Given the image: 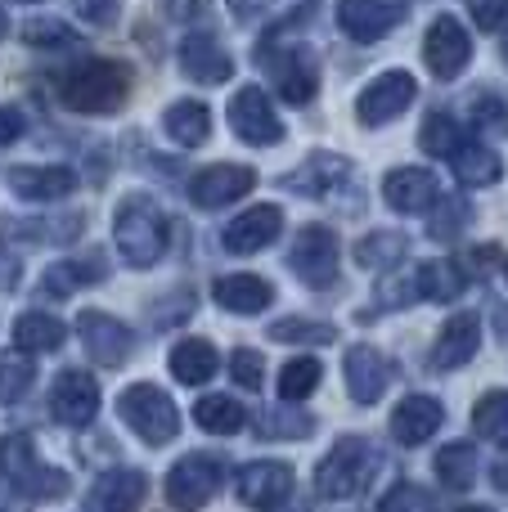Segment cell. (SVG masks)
Returning <instances> with one entry per match:
<instances>
[{
  "label": "cell",
  "mask_w": 508,
  "mask_h": 512,
  "mask_svg": "<svg viewBox=\"0 0 508 512\" xmlns=\"http://www.w3.org/2000/svg\"><path fill=\"white\" fill-rule=\"evenodd\" d=\"M383 198L396 207V212L414 216V212H423V207H432L437 180H432L428 167H396L383 176Z\"/></svg>",
  "instance_id": "25"
},
{
  "label": "cell",
  "mask_w": 508,
  "mask_h": 512,
  "mask_svg": "<svg viewBox=\"0 0 508 512\" xmlns=\"http://www.w3.org/2000/svg\"><path fill=\"white\" fill-rule=\"evenodd\" d=\"M117 414H122V423L131 427L144 445H171L180 436L176 400L162 387H153V382H131V387L122 391V400H117Z\"/></svg>",
  "instance_id": "3"
},
{
  "label": "cell",
  "mask_w": 508,
  "mask_h": 512,
  "mask_svg": "<svg viewBox=\"0 0 508 512\" xmlns=\"http://www.w3.org/2000/svg\"><path fill=\"white\" fill-rule=\"evenodd\" d=\"M0 472H5L18 490H32L36 499H63L68 495V472L45 468L32 450V436H23V432L0 441Z\"/></svg>",
  "instance_id": "6"
},
{
  "label": "cell",
  "mask_w": 508,
  "mask_h": 512,
  "mask_svg": "<svg viewBox=\"0 0 508 512\" xmlns=\"http://www.w3.org/2000/svg\"><path fill=\"white\" fill-rule=\"evenodd\" d=\"M324 369L315 355H297V360H288L284 369H279V400H306L315 396V387H320Z\"/></svg>",
  "instance_id": "37"
},
{
  "label": "cell",
  "mask_w": 508,
  "mask_h": 512,
  "mask_svg": "<svg viewBox=\"0 0 508 512\" xmlns=\"http://www.w3.org/2000/svg\"><path fill=\"white\" fill-rule=\"evenodd\" d=\"M432 239H459V230L468 225V207L459 198H441V207L432 212Z\"/></svg>",
  "instance_id": "43"
},
{
  "label": "cell",
  "mask_w": 508,
  "mask_h": 512,
  "mask_svg": "<svg viewBox=\"0 0 508 512\" xmlns=\"http://www.w3.org/2000/svg\"><path fill=\"white\" fill-rule=\"evenodd\" d=\"M5 32H9V18H5V9H0V41H5Z\"/></svg>",
  "instance_id": "52"
},
{
  "label": "cell",
  "mask_w": 508,
  "mask_h": 512,
  "mask_svg": "<svg viewBox=\"0 0 508 512\" xmlns=\"http://www.w3.org/2000/svg\"><path fill=\"white\" fill-rule=\"evenodd\" d=\"M23 41L27 45H50V50H72V45L81 41L77 32H72L68 23H59V18H32V23L23 27Z\"/></svg>",
  "instance_id": "42"
},
{
  "label": "cell",
  "mask_w": 508,
  "mask_h": 512,
  "mask_svg": "<svg viewBox=\"0 0 508 512\" xmlns=\"http://www.w3.org/2000/svg\"><path fill=\"white\" fill-rule=\"evenodd\" d=\"M18 135H23V113H18V108H0V149L14 144Z\"/></svg>",
  "instance_id": "48"
},
{
  "label": "cell",
  "mask_w": 508,
  "mask_h": 512,
  "mask_svg": "<svg viewBox=\"0 0 508 512\" xmlns=\"http://www.w3.org/2000/svg\"><path fill=\"white\" fill-rule=\"evenodd\" d=\"M162 131H167V140H176L180 149H198V144H207V135H212V113H207L203 99H180V104H171L167 113H162Z\"/></svg>",
  "instance_id": "28"
},
{
  "label": "cell",
  "mask_w": 508,
  "mask_h": 512,
  "mask_svg": "<svg viewBox=\"0 0 508 512\" xmlns=\"http://www.w3.org/2000/svg\"><path fill=\"white\" fill-rule=\"evenodd\" d=\"M180 72H185L189 81H198V86H221V81L234 77V59L216 36L194 32L180 41Z\"/></svg>",
  "instance_id": "17"
},
{
  "label": "cell",
  "mask_w": 508,
  "mask_h": 512,
  "mask_svg": "<svg viewBox=\"0 0 508 512\" xmlns=\"http://www.w3.org/2000/svg\"><path fill=\"white\" fill-rule=\"evenodd\" d=\"M473 427L482 441L508 445V391H486L473 405Z\"/></svg>",
  "instance_id": "38"
},
{
  "label": "cell",
  "mask_w": 508,
  "mask_h": 512,
  "mask_svg": "<svg viewBox=\"0 0 508 512\" xmlns=\"http://www.w3.org/2000/svg\"><path fill=\"white\" fill-rule=\"evenodd\" d=\"M144 495H149V477L135 468H113L95 481L86 499V512H140Z\"/></svg>",
  "instance_id": "21"
},
{
  "label": "cell",
  "mask_w": 508,
  "mask_h": 512,
  "mask_svg": "<svg viewBox=\"0 0 508 512\" xmlns=\"http://www.w3.org/2000/svg\"><path fill=\"white\" fill-rule=\"evenodd\" d=\"M437 481L446 490H468L477 481V450L464 441L446 445V450L437 454Z\"/></svg>",
  "instance_id": "35"
},
{
  "label": "cell",
  "mask_w": 508,
  "mask_h": 512,
  "mask_svg": "<svg viewBox=\"0 0 508 512\" xmlns=\"http://www.w3.org/2000/svg\"><path fill=\"white\" fill-rule=\"evenodd\" d=\"M293 490V468L288 463H275V459H261V463H248L239 472V499L257 512H270L279 508Z\"/></svg>",
  "instance_id": "18"
},
{
  "label": "cell",
  "mask_w": 508,
  "mask_h": 512,
  "mask_svg": "<svg viewBox=\"0 0 508 512\" xmlns=\"http://www.w3.org/2000/svg\"><path fill=\"white\" fill-rule=\"evenodd\" d=\"M347 171H351L347 158H338V153H311L302 167L284 176V189H293V194L324 198V194H333V189L347 180Z\"/></svg>",
  "instance_id": "26"
},
{
  "label": "cell",
  "mask_w": 508,
  "mask_h": 512,
  "mask_svg": "<svg viewBox=\"0 0 508 512\" xmlns=\"http://www.w3.org/2000/svg\"><path fill=\"white\" fill-rule=\"evenodd\" d=\"M459 288H464V274L450 261H423L414 270V297L423 301H455Z\"/></svg>",
  "instance_id": "32"
},
{
  "label": "cell",
  "mask_w": 508,
  "mask_h": 512,
  "mask_svg": "<svg viewBox=\"0 0 508 512\" xmlns=\"http://www.w3.org/2000/svg\"><path fill=\"white\" fill-rule=\"evenodd\" d=\"M230 373H234V382H239V387L257 391L261 382H266V360H261L252 346H239V351L230 355Z\"/></svg>",
  "instance_id": "44"
},
{
  "label": "cell",
  "mask_w": 508,
  "mask_h": 512,
  "mask_svg": "<svg viewBox=\"0 0 508 512\" xmlns=\"http://www.w3.org/2000/svg\"><path fill=\"white\" fill-rule=\"evenodd\" d=\"M72 9H77L86 23L95 27H108L117 18V9H122V0H72Z\"/></svg>",
  "instance_id": "47"
},
{
  "label": "cell",
  "mask_w": 508,
  "mask_h": 512,
  "mask_svg": "<svg viewBox=\"0 0 508 512\" xmlns=\"http://www.w3.org/2000/svg\"><path fill=\"white\" fill-rule=\"evenodd\" d=\"M0 234H18V243H72L81 234V216H63V221H0Z\"/></svg>",
  "instance_id": "34"
},
{
  "label": "cell",
  "mask_w": 508,
  "mask_h": 512,
  "mask_svg": "<svg viewBox=\"0 0 508 512\" xmlns=\"http://www.w3.org/2000/svg\"><path fill=\"white\" fill-rule=\"evenodd\" d=\"M230 126L252 149H270V144L284 140V122H279L275 104H270V95L261 86H243L230 99Z\"/></svg>",
  "instance_id": "11"
},
{
  "label": "cell",
  "mask_w": 508,
  "mask_h": 512,
  "mask_svg": "<svg viewBox=\"0 0 508 512\" xmlns=\"http://www.w3.org/2000/svg\"><path fill=\"white\" fill-rule=\"evenodd\" d=\"M279 230H284V212H279L275 203H261V207H248L243 216H234V221L225 225L221 243H225V252H234V256H252V252H266L270 243L279 239Z\"/></svg>",
  "instance_id": "16"
},
{
  "label": "cell",
  "mask_w": 508,
  "mask_h": 512,
  "mask_svg": "<svg viewBox=\"0 0 508 512\" xmlns=\"http://www.w3.org/2000/svg\"><path fill=\"white\" fill-rule=\"evenodd\" d=\"M104 279V265L99 261H59V265H50L45 270V279H41V292L45 297H72L77 288H86V283H99Z\"/></svg>",
  "instance_id": "33"
},
{
  "label": "cell",
  "mask_w": 508,
  "mask_h": 512,
  "mask_svg": "<svg viewBox=\"0 0 508 512\" xmlns=\"http://www.w3.org/2000/svg\"><path fill=\"white\" fill-rule=\"evenodd\" d=\"M113 243L131 270H149L167 252V216L149 194H131L113 212Z\"/></svg>",
  "instance_id": "2"
},
{
  "label": "cell",
  "mask_w": 508,
  "mask_h": 512,
  "mask_svg": "<svg viewBox=\"0 0 508 512\" xmlns=\"http://www.w3.org/2000/svg\"><path fill=\"white\" fill-rule=\"evenodd\" d=\"M342 373H347V396L356 405H378L392 387V360H387L378 346H351L347 360H342Z\"/></svg>",
  "instance_id": "15"
},
{
  "label": "cell",
  "mask_w": 508,
  "mask_h": 512,
  "mask_svg": "<svg viewBox=\"0 0 508 512\" xmlns=\"http://www.w3.org/2000/svg\"><path fill=\"white\" fill-rule=\"evenodd\" d=\"M257 432L270 436V441H275V436H293V441H297V436H311L315 432V418H306V414H279V409H275V414L261 418Z\"/></svg>",
  "instance_id": "45"
},
{
  "label": "cell",
  "mask_w": 508,
  "mask_h": 512,
  "mask_svg": "<svg viewBox=\"0 0 508 512\" xmlns=\"http://www.w3.org/2000/svg\"><path fill=\"white\" fill-rule=\"evenodd\" d=\"M257 189V171L239 167V162H216V167H203L194 180H189V203L203 207V212H216L225 203H239L243 194Z\"/></svg>",
  "instance_id": "13"
},
{
  "label": "cell",
  "mask_w": 508,
  "mask_h": 512,
  "mask_svg": "<svg viewBox=\"0 0 508 512\" xmlns=\"http://www.w3.org/2000/svg\"><path fill=\"white\" fill-rule=\"evenodd\" d=\"M23 5H36V0H23Z\"/></svg>",
  "instance_id": "54"
},
{
  "label": "cell",
  "mask_w": 508,
  "mask_h": 512,
  "mask_svg": "<svg viewBox=\"0 0 508 512\" xmlns=\"http://www.w3.org/2000/svg\"><path fill=\"white\" fill-rule=\"evenodd\" d=\"M77 333H81L86 355L95 364H104V369H122V364L131 360V351H135V333L117 315H108V310H81Z\"/></svg>",
  "instance_id": "9"
},
{
  "label": "cell",
  "mask_w": 508,
  "mask_h": 512,
  "mask_svg": "<svg viewBox=\"0 0 508 512\" xmlns=\"http://www.w3.org/2000/svg\"><path fill=\"white\" fill-rule=\"evenodd\" d=\"M194 423L212 436H234L248 427V414H243V405L230 396H203L194 405Z\"/></svg>",
  "instance_id": "31"
},
{
  "label": "cell",
  "mask_w": 508,
  "mask_h": 512,
  "mask_svg": "<svg viewBox=\"0 0 508 512\" xmlns=\"http://www.w3.org/2000/svg\"><path fill=\"white\" fill-rule=\"evenodd\" d=\"M401 256H405V234H396V230H378L356 243V261L365 265V270H387V265H396Z\"/></svg>",
  "instance_id": "39"
},
{
  "label": "cell",
  "mask_w": 508,
  "mask_h": 512,
  "mask_svg": "<svg viewBox=\"0 0 508 512\" xmlns=\"http://www.w3.org/2000/svg\"><path fill=\"white\" fill-rule=\"evenodd\" d=\"M261 68H270V81L288 104H311L315 86H320V63L306 45H279V50L261 45Z\"/></svg>",
  "instance_id": "7"
},
{
  "label": "cell",
  "mask_w": 508,
  "mask_h": 512,
  "mask_svg": "<svg viewBox=\"0 0 508 512\" xmlns=\"http://www.w3.org/2000/svg\"><path fill=\"white\" fill-rule=\"evenodd\" d=\"M468 14L477 27L500 32V27H508V0H468Z\"/></svg>",
  "instance_id": "46"
},
{
  "label": "cell",
  "mask_w": 508,
  "mask_h": 512,
  "mask_svg": "<svg viewBox=\"0 0 508 512\" xmlns=\"http://www.w3.org/2000/svg\"><path fill=\"white\" fill-rule=\"evenodd\" d=\"M491 481H495V486H500V490H508V454H504V459L491 468Z\"/></svg>",
  "instance_id": "51"
},
{
  "label": "cell",
  "mask_w": 508,
  "mask_h": 512,
  "mask_svg": "<svg viewBox=\"0 0 508 512\" xmlns=\"http://www.w3.org/2000/svg\"><path fill=\"white\" fill-rule=\"evenodd\" d=\"M464 512H491V508H464Z\"/></svg>",
  "instance_id": "53"
},
{
  "label": "cell",
  "mask_w": 508,
  "mask_h": 512,
  "mask_svg": "<svg viewBox=\"0 0 508 512\" xmlns=\"http://www.w3.org/2000/svg\"><path fill=\"white\" fill-rule=\"evenodd\" d=\"M14 342L23 346L27 355H45L68 342V328H63V319H54L50 310H23V315L14 319Z\"/></svg>",
  "instance_id": "29"
},
{
  "label": "cell",
  "mask_w": 508,
  "mask_h": 512,
  "mask_svg": "<svg viewBox=\"0 0 508 512\" xmlns=\"http://www.w3.org/2000/svg\"><path fill=\"white\" fill-rule=\"evenodd\" d=\"M441 423H446V409H441L437 396H405L401 405L392 409V436L401 445H423L432 441V436L441 432Z\"/></svg>",
  "instance_id": "23"
},
{
  "label": "cell",
  "mask_w": 508,
  "mask_h": 512,
  "mask_svg": "<svg viewBox=\"0 0 508 512\" xmlns=\"http://www.w3.org/2000/svg\"><path fill=\"white\" fill-rule=\"evenodd\" d=\"M423 63H428V72L441 81H455L459 72L473 63V36L464 32L459 18H450V14L432 18L428 36H423Z\"/></svg>",
  "instance_id": "10"
},
{
  "label": "cell",
  "mask_w": 508,
  "mask_h": 512,
  "mask_svg": "<svg viewBox=\"0 0 508 512\" xmlns=\"http://www.w3.org/2000/svg\"><path fill=\"white\" fill-rule=\"evenodd\" d=\"M18 283H23V265H18V256L0 252V292H14Z\"/></svg>",
  "instance_id": "49"
},
{
  "label": "cell",
  "mask_w": 508,
  "mask_h": 512,
  "mask_svg": "<svg viewBox=\"0 0 508 512\" xmlns=\"http://www.w3.org/2000/svg\"><path fill=\"white\" fill-rule=\"evenodd\" d=\"M396 23H401V5H387V0H338V27L360 45L383 41Z\"/></svg>",
  "instance_id": "19"
},
{
  "label": "cell",
  "mask_w": 508,
  "mask_h": 512,
  "mask_svg": "<svg viewBox=\"0 0 508 512\" xmlns=\"http://www.w3.org/2000/svg\"><path fill=\"white\" fill-rule=\"evenodd\" d=\"M477 346H482V319L473 310H459V315H450L441 324L437 346H432V364L437 369H464L477 355Z\"/></svg>",
  "instance_id": "22"
},
{
  "label": "cell",
  "mask_w": 508,
  "mask_h": 512,
  "mask_svg": "<svg viewBox=\"0 0 508 512\" xmlns=\"http://www.w3.org/2000/svg\"><path fill=\"white\" fill-rule=\"evenodd\" d=\"M212 297L221 310L230 315H261V310L275 301V288H270L261 274H221L212 283Z\"/></svg>",
  "instance_id": "24"
},
{
  "label": "cell",
  "mask_w": 508,
  "mask_h": 512,
  "mask_svg": "<svg viewBox=\"0 0 508 512\" xmlns=\"http://www.w3.org/2000/svg\"><path fill=\"white\" fill-rule=\"evenodd\" d=\"M221 481H225V463L216 459V454H185V459L167 472L162 495H167V504L176 512H198L212 504Z\"/></svg>",
  "instance_id": "5"
},
{
  "label": "cell",
  "mask_w": 508,
  "mask_h": 512,
  "mask_svg": "<svg viewBox=\"0 0 508 512\" xmlns=\"http://www.w3.org/2000/svg\"><path fill=\"white\" fill-rule=\"evenodd\" d=\"M126 90H131V68L117 59H81L59 77V99L72 113L90 117L117 113L126 104Z\"/></svg>",
  "instance_id": "1"
},
{
  "label": "cell",
  "mask_w": 508,
  "mask_h": 512,
  "mask_svg": "<svg viewBox=\"0 0 508 512\" xmlns=\"http://www.w3.org/2000/svg\"><path fill=\"white\" fill-rule=\"evenodd\" d=\"M288 265L297 270V279L311 283V288H329L338 279V265H342V248H338V234L329 225H306L297 234L293 252H288Z\"/></svg>",
  "instance_id": "8"
},
{
  "label": "cell",
  "mask_w": 508,
  "mask_h": 512,
  "mask_svg": "<svg viewBox=\"0 0 508 512\" xmlns=\"http://www.w3.org/2000/svg\"><path fill=\"white\" fill-rule=\"evenodd\" d=\"M459 140H464V131H459V122L450 113H432L428 122H423V131H419L423 153H432V158H455Z\"/></svg>",
  "instance_id": "40"
},
{
  "label": "cell",
  "mask_w": 508,
  "mask_h": 512,
  "mask_svg": "<svg viewBox=\"0 0 508 512\" xmlns=\"http://www.w3.org/2000/svg\"><path fill=\"white\" fill-rule=\"evenodd\" d=\"M261 9H266V0H230V14L239 18V23H248V18H257Z\"/></svg>",
  "instance_id": "50"
},
{
  "label": "cell",
  "mask_w": 508,
  "mask_h": 512,
  "mask_svg": "<svg viewBox=\"0 0 508 512\" xmlns=\"http://www.w3.org/2000/svg\"><path fill=\"white\" fill-rule=\"evenodd\" d=\"M504 176L500 153L486 149V144H459L455 149V180L468 189H486Z\"/></svg>",
  "instance_id": "30"
},
{
  "label": "cell",
  "mask_w": 508,
  "mask_h": 512,
  "mask_svg": "<svg viewBox=\"0 0 508 512\" xmlns=\"http://www.w3.org/2000/svg\"><path fill=\"white\" fill-rule=\"evenodd\" d=\"M414 77L410 72H383L356 95V117L360 126H387L414 104Z\"/></svg>",
  "instance_id": "12"
},
{
  "label": "cell",
  "mask_w": 508,
  "mask_h": 512,
  "mask_svg": "<svg viewBox=\"0 0 508 512\" xmlns=\"http://www.w3.org/2000/svg\"><path fill=\"white\" fill-rule=\"evenodd\" d=\"M99 382L86 369H63L50 387V414L63 427H90L99 414Z\"/></svg>",
  "instance_id": "14"
},
{
  "label": "cell",
  "mask_w": 508,
  "mask_h": 512,
  "mask_svg": "<svg viewBox=\"0 0 508 512\" xmlns=\"http://www.w3.org/2000/svg\"><path fill=\"white\" fill-rule=\"evenodd\" d=\"M9 189H14V198H23V203H63V198L77 189V171L72 167H36V162H27V167H14L9 171Z\"/></svg>",
  "instance_id": "20"
},
{
  "label": "cell",
  "mask_w": 508,
  "mask_h": 512,
  "mask_svg": "<svg viewBox=\"0 0 508 512\" xmlns=\"http://www.w3.org/2000/svg\"><path fill=\"white\" fill-rule=\"evenodd\" d=\"M270 342H302V346H329L338 342V328L333 324H315V319H279L266 328Z\"/></svg>",
  "instance_id": "41"
},
{
  "label": "cell",
  "mask_w": 508,
  "mask_h": 512,
  "mask_svg": "<svg viewBox=\"0 0 508 512\" xmlns=\"http://www.w3.org/2000/svg\"><path fill=\"white\" fill-rule=\"evenodd\" d=\"M36 382V360L27 351H5L0 355V405H14L27 396V387Z\"/></svg>",
  "instance_id": "36"
},
{
  "label": "cell",
  "mask_w": 508,
  "mask_h": 512,
  "mask_svg": "<svg viewBox=\"0 0 508 512\" xmlns=\"http://www.w3.org/2000/svg\"><path fill=\"white\" fill-rule=\"evenodd\" d=\"M374 472H378L374 445L360 441V436H342L315 468V490L324 499H356L374 481Z\"/></svg>",
  "instance_id": "4"
},
{
  "label": "cell",
  "mask_w": 508,
  "mask_h": 512,
  "mask_svg": "<svg viewBox=\"0 0 508 512\" xmlns=\"http://www.w3.org/2000/svg\"><path fill=\"white\" fill-rule=\"evenodd\" d=\"M216 369H221V355H216V346L203 342V337H185V342L171 346V378L185 382V387L212 382Z\"/></svg>",
  "instance_id": "27"
}]
</instances>
